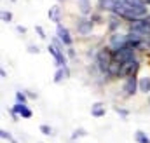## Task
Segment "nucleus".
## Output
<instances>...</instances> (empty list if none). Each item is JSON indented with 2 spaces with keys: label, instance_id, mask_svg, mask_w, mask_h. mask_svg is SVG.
<instances>
[{
  "label": "nucleus",
  "instance_id": "obj_5",
  "mask_svg": "<svg viewBox=\"0 0 150 143\" xmlns=\"http://www.w3.org/2000/svg\"><path fill=\"white\" fill-rule=\"evenodd\" d=\"M129 32H136V33H142L145 37H150V19L143 18V19L131 21L129 23Z\"/></svg>",
  "mask_w": 150,
  "mask_h": 143
},
{
  "label": "nucleus",
  "instance_id": "obj_7",
  "mask_svg": "<svg viewBox=\"0 0 150 143\" xmlns=\"http://www.w3.org/2000/svg\"><path fill=\"white\" fill-rule=\"evenodd\" d=\"M113 54H115V59L119 61V63H126V61H131V59H136V49H133V47H122V49H119V51H113Z\"/></svg>",
  "mask_w": 150,
  "mask_h": 143
},
{
  "label": "nucleus",
  "instance_id": "obj_18",
  "mask_svg": "<svg viewBox=\"0 0 150 143\" xmlns=\"http://www.w3.org/2000/svg\"><path fill=\"white\" fill-rule=\"evenodd\" d=\"M138 91L143 93V94H149L150 93V77L149 75L138 79Z\"/></svg>",
  "mask_w": 150,
  "mask_h": 143
},
{
  "label": "nucleus",
  "instance_id": "obj_31",
  "mask_svg": "<svg viewBox=\"0 0 150 143\" xmlns=\"http://www.w3.org/2000/svg\"><path fill=\"white\" fill-rule=\"evenodd\" d=\"M7 112H9V115H11V119H12V120H14V122H16V120H19V119H21V117H19V115H18V113H16V112H14V110H12V108H9V110H7Z\"/></svg>",
  "mask_w": 150,
  "mask_h": 143
},
{
  "label": "nucleus",
  "instance_id": "obj_19",
  "mask_svg": "<svg viewBox=\"0 0 150 143\" xmlns=\"http://www.w3.org/2000/svg\"><path fill=\"white\" fill-rule=\"evenodd\" d=\"M120 67H122V63H119L117 59H113V63L110 65V68H108V72H107V77H110V79L117 77V79H119V73H120Z\"/></svg>",
  "mask_w": 150,
  "mask_h": 143
},
{
  "label": "nucleus",
  "instance_id": "obj_23",
  "mask_svg": "<svg viewBox=\"0 0 150 143\" xmlns=\"http://www.w3.org/2000/svg\"><path fill=\"white\" fill-rule=\"evenodd\" d=\"M16 103H21V105H26L28 103V96L25 91H18L16 93Z\"/></svg>",
  "mask_w": 150,
  "mask_h": 143
},
{
  "label": "nucleus",
  "instance_id": "obj_6",
  "mask_svg": "<svg viewBox=\"0 0 150 143\" xmlns=\"http://www.w3.org/2000/svg\"><path fill=\"white\" fill-rule=\"evenodd\" d=\"M75 28H77V33H79V35L87 37V35L93 33V30H94V23L91 21V18H80V19H77Z\"/></svg>",
  "mask_w": 150,
  "mask_h": 143
},
{
  "label": "nucleus",
  "instance_id": "obj_17",
  "mask_svg": "<svg viewBox=\"0 0 150 143\" xmlns=\"http://www.w3.org/2000/svg\"><path fill=\"white\" fill-rule=\"evenodd\" d=\"M108 32L110 33H117V30L120 28V18L115 14V12H112L110 16H108Z\"/></svg>",
  "mask_w": 150,
  "mask_h": 143
},
{
  "label": "nucleus",
  "instance_id": "obj_32",
  "mask_svg": "<svg viewBox=\"0 0 150 143\" xmlns=\"http://www.w3.org/2000/svg\"><path fill=\"white\" fill-rule=\"evenodd\" d=\"M16 32H18V33H21V35H25V33H26V26L18 25V26H16Z\"/></svg>",
  "mask_w": 150,
  "mask_h": 143
},
{
  "label": "nucleus",
  "instance_id": "obj_13",
  "mask_svg": "<svg viewBox=\"0 0 150 143\" xmlns=\"http://www.w3.org/2000/svg\"><path fill=\"white\" fill-rule=\"evenodd\" d=\"M105 113H107V105H105L103 101H96V103L91 105V115H93L94 119L105 117Z\"/></svg>",
  "mask_w": 150,
  "mask_h": 143
},
{
  "label": "nucleus",
  "instance_id": "obj_14",
  "mask_svg": "<svg viewBox=\"0 0 150 143\" xmlns=\"http://www.w3.org/2000/svg\"><path fill=\"white\" fill-rule=\"evenodd\" d=\"M77 7H79V12L82 18H87L93 14V5H91V0H79L77 2Z\"/></svg>",
  "mask_w": 150,
  "mask_h": 143
},
{
  "label": "nucleus",
  "instance_id": "obj_27",
  "mask_svg": "<svg viewBox=\"0 0 150 143\" xmlns=\"http://www.w3.org/2000/svg\"><path fill=\"white\" fill-rule=\"evenodd\" d=\"M113 110H115V113H117V115H120V117H124V119H126V117L129 115V110H127V108H122V107H115V108H113Z\"/></svg>",
  "mask_w": 150,
  "mask_h": 143
},
{
  "label": "nucleus",
  "instance_id": "obj_2",
  "mask_svg": "<svg viewBox=\"0 0 150 143\" xmlns=\"http://www.w3.org/2000/svg\"><path fill=\"white\" fill-rule=\"evenodd\" d=\"M113 59H115V54H113V51L107 45V47H101L100 51H98V54H96V65H98V70L103 72L105 75H107V72L110 68V65L113 63Z\"/></svg>",
  "mask_w": 150,
  "mask_h": 143
},
{
  "label": "nucleus",
  "instance_id": "obj_21",
  "mask_svg": "<svg viewBox=\"0 0 150 143\" xmlns=\"http://www.w3.org/2000/svg\"><path fill=\"white\" fill-rule=\"evenodd\" d=\"M134 142L136 143H150V136L145 133V131L136 129V131H134Z\"/></svg>",
  "mask_w": 150,
  "mask_h": 143
},
{
  "label": "nucleus",
  "instance_id": "obj_35",
  "mask_svg": "<svg viewBox=\"0 0 150 143\" xmlns=\"http://www.w3.org/2000/svg\"><path fill=\"white\" fill-rule=\"evenodd\" d=\"M0 77H2V79H7V72L4 70V68L0 70Z\"/></svg>",
  "mask_w": 150,
  "mask_h": 143
},
{
  "label": "nucleus",
  "instance_id": "obj_8",
  "mask_svg": "<svg viewBox=\"0 0 150 143\" xmlns=\"http://www.w3.org/2000/svg\"><path fill=\"white\" fill-rule=\"evenodd\" d=\"M56 37H58L67 47H72V45H74V37H72V33H70V30H68L67 26H63L61 23L56 25Z\"/></svg>",
  "mask_w": 150,
  "mask_h": 143
},
{
  "label": "nucleus",
  "instance_id": "obj_1",
  "mask_svg": "<svg viewBox=\"0 0 150 143\" xmlns=\"http://www.w3.org/2000/svg\"><path fill=\"white\" fill-rule=\"evenodd\" d=\"M120 19H126V21H136V19H143V18H149V9L147 5H136V4H131L129 0H117L115 4V11H113Z\"/></svg>",
  "mask_w": 150,
  "mask_h": 143
},
{
  "label": "nucleus",
  "instance_id": "obj_33",
  "mask_svg": "<svg viewBox=\"0 0 150 143\" xmlns=\"http://www.w3.org/2000/svg\"><path fill=\"white\" fill-rule=\"evenodd\" d=\"M26 93V96L28 98H32V100H37V93H32V91H25Z\"/></svg>",
  "mask_w": 150,
  "mask_h": 143
},
{
  "label": "nucleus",
  "instance_id": "obj_4",
  "mask_svg": "<svg viewBox=\"0 0 150 143\" xmlns=\"http://www.w3.org/2000/svg\"><path fill=\"white\" fill-rule=\"evenodd\" d=\"M127 44H129V35L127 33H112L110 38H108V47L112 49V51H119V49H122V47H127Z\"/></svg>",
  "mask_w": 150,
  "mask_h": 143
},
{
  "label": "nucleus",
  "instance_id": "obj_36",
  "mask_svg": "<svg viewBox=\"0 0 150 143\" xmlns=\"http://www.w3.org/2000/svg\"><path fill=\"white\" fill-rule=\"evenodd\" d=\"M56 2H58V4H63V2H65V0H56Z\"/></svg>",
  "mask_w": 150,
  "mask_h": 143
},
{
  "label": "nucleus",
  "instance_id": "obj_25",
  "mask_svg": "<svg viewBox=\"0 0 150 143\" xmlns=\"http://www.w3.org/2000/svg\"><path fill=\"white\" fill-rule=\"evenodd\" d=\"M0 138H2V140H7L9 143H18L12 138V135H11L9 131H5V129H0Z\"/></svg>",
  "mask_w": 150,
  "mask_h": 143
},
{
  "label": "nucleus",
  "instance_id": "obj_26",
  "mask_svg": "<svg viewBox=\"0 0 150 143\" xmlns=\"http://www.w3.org/2000/svg\"><path fill=\"white\" fill-rule=\"evenodd\" d=\"M89 18H91V21H93V23H94V25H101V23H105V21H103V18H101V14H100V12H93V14H91V16H89Z\"/></svg>",
  "mask_w": 150,
  "mask_h": 143
},
{
  "label": "nucleus",
  "instance_id": "obj_30",
  "mask_svg": "<svg viewBox=\"0 0 150 143\" xmlns=\"http://www.w3.org/2000/svg\"><path fill=\"white\" fill-rule=\"evenodd\" d=\"M26 51H28L30 54H38V52H40V47L35 45V44H30V45L26 47Z\"/></svg>",
  "mask_w": 150,
  "mask_h": 143
},
{
  "label": "nucleus",
  "instance_id": "obj_9",
  "mask_svg": "<svg viewBox=\"0 0 150 143\" xmlns=\"http://www.w3.org/2000/svg\"><path fill=\"white\" fill-rule=\"evenodd\" d=\"M47 51H49V54L52 56V59H54V63H56V68H63V67H68V65H67V54H65V52L58 51V49H56L52 44H49Z\"/></svg>",
  "mask_w": 150,
  "mask_h": 143
},
{
  "label": "nucleus",
  "instance_id": "obj_29",
  "mask_svg": "<svg viewBox=\"0 0 150 143\" xmlns=\"http://www.w3.org/2000/svg\"><path fill=\"white\" fill-rule=\"evenodd\" d=\"M35 32H37L38 38H42V40H45V38H47V35H45V30H44L40 25H37V26H35Z\"/></svg>",
  "mask_w": 150,
  "mask_h": 143
},
{
  "label": "nucleus",
  "instance_id": "obj_12",
  "mask_svg": "<svg viewBox=\"0 0 150 143\" xmlns=\"http://www.w3.org/2000/svg\"><path fill=\"white\" fill-rule=\"evenodd\" d=\"M115 4H117V0H98L96 9H98V12H110L112 14L115 11Z\"/></svg>",
  "mask_w": 150,
  "mask_h": 143
},
{
  "label": "nucleus",
  "instance_id": "obj_22",
  "mask_svg": "<svg viewBox=\"0 0 150 143\" xmlns=\"http://www.w3.org/2000/svg\"><path fill=\"white\" fill-rule=\"evenodd\" d=\"M51 44H52V45H54V47H56L58 51H61V52H67V49H65L67 45H65V44H63V42H61V40H59L58 37H52V40H51Z\"/></svg>",
  "mask_w": 150,
  "mask_h": 143
},
{
  "label": "nucleus",
  "instance_id": "obj_24",
  "mask_svg": "<svg viewBox=\"0 0 150 143\" xmlns=\"http://www.w3.org/2000/svg\"><path fill=\"white\" fill-rule=\"evenodd\" d=\"M40 133H42L44 136H52V135H54V129H52L49 124H40Z\"/></svg>",
  "mask_w": 150,
  "mask_h": 143
},
{
  "label": "nucleus",
  "instance_id": "obj_20",
  "mask_svg": "<svg viewBox=\"0 0 150 143\" xmlns=\"http://www.w3.org/2000/svg\"><path fill=\"white\" fill-rule=\"evenodd\" d=\"M87 136V129L86 127H77L72 131V135H70V142H77V140H80V138H86Z\"/></svg>",
  "mask_w": 150,
  "mask_h": 143
},
{
  "label": "nucleus",
  "instance_id": "obj_28",
  "mask_svg": "<svg viewBox=\"0 0 150 143\" xmlns=\"http://www.w3.org/2000/svg\"><path fill=\"white\" fill-rule=\"evenodd\" d=\"M2 21L4 23H11L12 21V12L11 11H2Z\"/></svg>",
  "mask_w": 150,
  "mask_h": 143
},
{
  "label": "nucleus",
  "instance_id": "obj_16",
  "mask_svg": "<svg viewBox=\"0 0 150 143\" xmlns=\"http://www.w3.org/2000/svg\"><path fill=\"white\" fill-rule=\"evenodd\" d=\"M47 18H49L52 23L59 25V23H61V9H59V5H52V7L47 11Z\"/></svg>",
  "mask_w": 150,
  "mask_h": 143
},
{
  "label": "nucleus",
  "instance_id": "obj_34",
  "mask_svg": "<svg viewBox=\"0 0 150 143\" xmlns=\"http://www.w3.org/2000/svg\"><path fill=\"white\" fill-rule=\"evenodd\" d=\"M67 54H68L70 58H75V49H72V47H68V49H67Z\"/></svg>",
  "mask_w": 150,
  "mask_h": 143
},
{
  "label": "nucleus",
  "instance_id": "obj_15",
  "mask_svg": "<svg viewBox=\"0 0 150 143\" xmlns=\"http://www.w3.org/2000/svg\"><path fill=\"white\" fill-rule=\"evenodd\" d=\"M68 77H70V70H68V67L56 68L54 77H52V82H54V84H61V82H63V80H67Z\"/></svg>",
  "mask_w": 150,
  "mask_h": 143
},
{
  "label": "nucleus",
  "instance_id": "obj_40",
  "mask_svg": "<svg viewBox=\"0 0 150 143\" xmlns=\"http://www.w3.org/2000/svg\"><path fill=\"white\" fill-rule=\"evenodd\" d=\"M149 4H150V0H149Z\"/></svg>",
  "mask_w": 150,
  "mask_h": 143
},
{
  "label": "nucleus",
  "instance_id": "obj_10",
  "mask_svg": "<svg viewBox=\"0 0 150 143\" xmlns=\"http://www.w3.org/2000/svg\"><path fill=\"white\" fill-rule=\"evenodd\" d=\"M138 79L140 77H127L124 80V86H122V93L126 98H131L133 94H136L138 91Z\"/></svg>",
  "mask_w": 150,
  "mask_h": 143
},
{
  "label": "nucleus",
  "instance_id": "obj_38",
  "mask_svg": "<svg viewBox=\"0 0 150 143\" xmlns=\"http://www.w3.org/2000/svg\"><path fill=\"white\" fill-rule=\"evenodd\" d=\"M149 105H150V96H149Z\"/></svg>",
  "mask_w": 150,
  "mask_h": 143
},
{
  "label": "nucleus",
  "instance_id": "obj_11",
  "mask_svg": "<svg viewBox=\"0 0 150 143\" xmlns=\"http://www.w3.org/2000/svg\"><path fill=\"white\" fill-rule=\"evenodd\" d=\"M11 108H12V110H14V112H16V113L21 117V119H32V117H33V112L30 110V107H28V105L14 103V105H12Z\"/></svg>",
  "mask_w": 150,
  "mask_h": 143
},
{
  "label": "nucleus",
  "instance_id": "obj_39",
  "mask_svg": "<svg viewBox=\"0 0 150 143\" xmlns=\"http://www.w3.org/2000/svg\"><path fill=\"white\" fill-rule=\"evenodd\" d=\"M149 19H150V16H149Z\"/></svg>",
  "mask_w": 150,
  "mask_h": 143
},
{
  "label": "nucleus",
  "instance_id": "obj_37",
  "mask_svg": "<svg viewBox=\"0 0 150 143\" xmlns=\"http://www.w3.org/2000/svg\"><path fill=\"white\" fill-rule=\"evenodd\" d=\"M149 56H150V47H149Z\"/></svg>",
  "mask_w": 150,
  "mask_h": 143
},
{
  "label": "nucleus",
  "instance_id": "obj_41",
  "mask_svg": "<svg viewBox=\"0 0 150 143\" xmlns=\"http://www.w3.org/2000/svg\"><path fill=\"white\" fill-rule=\"evenodd\" d=\"M77 2H79V0H77Z\"/></svg>",
  "mask_w": 150,
  "mask_h": 143
},
{
  "label": "nucleus",
  "instance_id": "obj_3",
  "mask_svg": "<svg viewBox=\"0 0 150 143\" xmlns=\"http://www.w3.org/2000/svg\"><path fill=\"white\" fill-rule=\"evenodd\" d=\"M140 61L138 59H131V61H126L122 63L120 67V73H119V79H127V77H136V73L140 70Z\"/></svg>",
  "mask_w": 150,
  "mask_h": 143
}]
</instances>
